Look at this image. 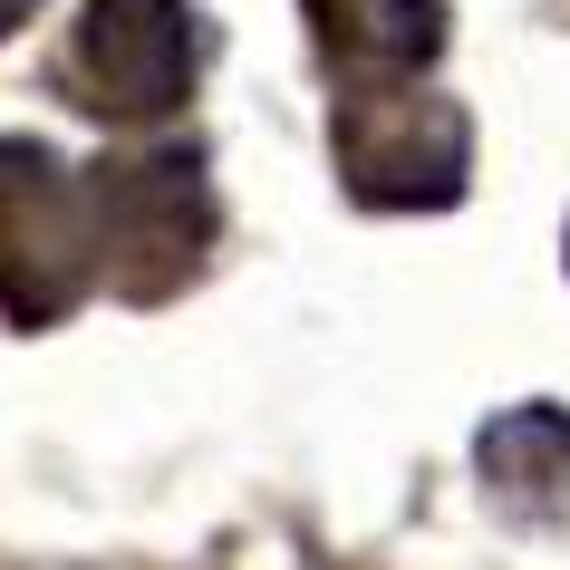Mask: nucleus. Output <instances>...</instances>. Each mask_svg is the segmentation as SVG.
Returning <instances> with one entry per match:
<instances>
[{
    "label": "nucleus",
    "mask_w": 570,
    "mask_h": 570,
    "mask_svg": "<svg viewBox=\"0 0 570 570\" xmlns=\"http://www.w3.org/2000/svg\"><path fill=\"white\" fill-rule=\"evenodd\" d=\"M30 10H39V0H0V39L20 30V20H30Z\"/></svg>",
    "instance_id": "obj_7"
},
{
    "label": "nucleus",
    "mask_w": 570,
    "mask_h": 570,
    "mask_svg": "<svg viewBox=\"0 0 570 570\" xmlns=\"http://www.w3.org/2000/svg\"><path fill=\"white\" fill-rule=\"evenodd\" d=\"M68 88L107 126H165L194 97V0H88L68 30Z\"/></svg>",
    "instance_id": "obj_4"
},
{
    "label": "nucleus",
    "mask_w": 570,
    "mask_h": 570,
    "mask_svg": "<svg viewBox=\"0 0 570 570\" xmlns=\"http://www.w3.org/2000/svg\"><path fill=\"white\" fill-rule=\"evenodd\" d=\"M88 204H97V262H107V291L136 309L175 301L184 281L204 271L213 252V184L194 146H146L117 155V165H88Z\"/></svg>",
    "instance_id": "obj_3"
},
{
    "label": "nucleus",
    "mask_w": 570,
    "mask_h": 570,
    "mask_svg": "<svg viewBox=\"0 0 570 570\" xmlns=\"http://www.w3.org/2000/svg\"><path fill=\"white\" fill-rule=\"evenodd\" d=\"M338 78H425L445 59V0H301Z\"/></svg>",
    "instance_id": "obj_5"
},
{
    "label": "nucleus",
    "mask_w": 570,
    "mask_h": 570,
    "mask_svg": "<svg viewBox=\"0 0 570 570\" xmlns=\"http://www.w3.org/2000/svg\"><path fill=\"white\" fill-rule=\"evenodd\" d=\"M330 155L367 213H445L474 184V117L416 78H338Z\"/></svg>",
    "instance_id": "obj_1"
},
{
    "label": "nucleus",
    "mask_w": 570,
    "mask_h": 570,
    "mask_svg": "<svg viewBox=\"0 0 570 570\" xmlns=\"http://www.w3.org/2000/svg\"><path fill=\"white\" fill-rule=\"evenodd\" d=\"M97 291H107V262H97L88 175L39 136H0V320L59 330Z\"/></svg>",
    "instance_id": "obj_2"
},
{
    "label": "nucleus",
    "mask_w": 570,
    "mask_h": 570,
    "mask_svg": "<svg viewBox=\"0 0 570 570\" xmlns=\"http://www.w3.org/2000/svg\"><path fill=\"white\" fill-rule=\"evenodd\" d=\"M483 493L522 522H561L570 512V406L551 396H522V406H493L474 435Z\"/></svg>",
    "instance_id": "obj_6"
}]
</instances>
